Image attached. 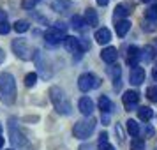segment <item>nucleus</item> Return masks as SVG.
<instances>
[{
	"mask_svg": "<svg viewBox=\"0 0 157 150\" xmlns=\"http://www.w3.org/2000/svg\"><path fill=\"white\" fill-rule=\"evenodd\" d=\"M0 99L4 104L16 101V79L11 72H0Z\"/></svg>",
	"mask_w": 157,
	"mask_h": 150,
	"instance_id": "obj_1",
	"label": "nucleus"
},
{
	"mask_svg": "<svg viewBox=\"0 0 157 150\" xmlns=\"http://www.w3.org/2000/svg\"><path fill=\"white\" fill-rule=\"evenodd\" d=\"M50 99L53 102V106L60 115H71L72 113V106L69 99L65 97V94L58 88V87H51L50 88Z\"/></svg>",
	"mask_w": 157,
	"mask_h": 150,
	"instance_id": "obj_2",
	"label": "nucleus"
},
{
	"mask_svg": "<svg viewBox=\"0 0 157 150\" xmlns=\"http://www.w3.org/2000/svg\"><path fill=\"white\" fill-rule=\"evenodd\" d=\"M94 129H95V120L94 118H86V120H79L74 124L72 134L76 138H79V140H85V138H88L94 133Z\"/></svg>",
	"mask_w": 157,
	"mask_h": 150,
	"instance_id": "obj_3",
	"label": "nucleus"
},
{
	"mask_svg": "<svg viewBox=\"0 0 157 150\" xmlns=\"http://www.w3.org/2000/svg\"><path fill=\"white\" fill-rule=\"evenodd\" d=\"M64 46L69 53L76 55V57H81L85 50H90V43H83L78 37H67V36L64 39Z\"/></svg>",
	"mask_w": 157,
	"mask_h": 150,
	"instance_id": "obj_4",
	"label": "nucleus"
},
{
	"mask_svg": "<svg viewBox=\"0 0 157 150\" xmlns=\"http://www.w3.org/2000/svg\"><path fill=\"white\" fill-rule=\"evenodd\" d=\"M65 27L64 23H57V25H53L50 29L44 32V39H46V43L48 44H58L60 41H64L65 39Z\"/></svg>",
	"mask_w": 157,
	"mask_h": 150,
	"instance_id": "obj_5",
	"label": "nucleus"
},
{
	"mask_svg": "<svg viewBox=\"0 0 157 150\" xmlns=\"http://www.w3.org/2000/svg\"><path fill=\"white\" fill-rule=\"evenodd\" d=\"M9 134H11V141H13L14 147H18V148H25V147H29V140L25 138V134L21 133V129L20 127L16 129V120L14 118L9 120Z\"/></svg>",
	"mask_w": 157,
	"mask_h": 150,
	"instance_id": "obj_6",
	"label": "nucleus"
},
{
	"mask_svg": "<svg viewBox=\"0 0 157 150\" xmlns=\"http://www.w3.org/2000/svg\"><path fill=\"white\" fill-rule=\"evenodd\" d=\"M11 46H13V51H14V55L18 58H21V60H32L34 53H32V48L29 46V43L25 39H14Z\"/></svg>",
	"mask_w": 157,
	"mask_h": 150,
	"instance_id": "obj_7",
	"label": "nucleus"
},
{
	"mask_svg": "<svg viewBox=\"0 0 157 150\" xmlns=\"http://www.w3.org/2000/svg\"><path fill=\"white\" fill-rule=\"evenodd\" d=\"M99 83H101L99 78L95 74H92V72H83L78 78V88L81 92H90L94 88H97Z\"/></svg>",
	"mask_w": 157,
	"mask_h": 150,
	"instance_id": "obj_8",
	"label": "nucleus"
},
{
	"mask_svg": "<svg viewBox=\"0 0 157 150\" xmlns=\"http://www.w3.org/2000/svg\"><path fill=\"white\" fill-rule=\"evenodd\" d=\"M122 101H124L125 110L131 111V110H134V108L138 106V102H140V94L134 92V90H127V92L122 95Z\"/></svg>",
	"mask_w": 157,
	"mask_h": 150,
	"instance_id": "obj_9",
	"label": "nucleus"
},
{
	"mask_svg": "<svg viewBox=\"0 0 157 150\" xmlns=\"http://www.w3.org/2000/svg\"><path fill=\"white\" fill-rule=\"evenodd\" d=\"M145 69L140 67V65H134V67H131V72H129V81L132 83V85H141L143 81H145Z\"/></svg>",
	"mask_w": 157,
	"mask_h": 150,
	"instance_id": "obj_10",
	"label": "nucleus"
},
{
	"mask_svg": "<svg viewBox=\"0 0 157 150\" xmlns=\"http://www.w3.org/2000/svg\"><path fill=\"white\" fill-rule=\"evenodd\" d=\"M141 58V50L138 46H129L127 48V64L131 67L138 65V60Z\"/></svg>",
	"mask_w": 157,
	"mask_h": 150,
	"instance_id": "obj_11",
	"label": "nucleus"
},
{
	"mask_svg": "<svg viewBox=\"0 0 157 150\" xmlns=\"http://www.w3.org/2000/svg\"><path fill=\"white\" fill-rule=\"evenodd\" d=\"M101 58L106 64H113V62H117V58H118V51L113 46H108V48H104V50L101 51Z\"/></svg>",
	"mask_w": 157,
	"mask_h": 150,
	"instance_id": "obj_12",
	"label": "nucleus"
},
{
	"mask_svg": "<svg viewBox=\"0 0 157 150\" xmlns=\"http://www.w3.org/2000/svg\"><path fill=\"white\" fill-rule=\"evenodd\" d=\"M78 108L85 117H90L92 111H94V101L90 99V97H81L79 102H78Z\"/></svg>",
	"mask_w": 157,
	"mask_h": 150,
	"instance_id": "obj_13",
	"label": "nucleus"
},
{
	"mask_svg": "<svg viewBox=\"0 0 157 150\" xmlns=\"http://www.w3.org/2000/svg\"><path fill=\"white\" fill-rule=\"evenodd\" d=\"M95 41L99 44H108L109 41H111V32H109V29H106V27H102V29H97L95 30Z\"/></svg>",
	"mask_w": 157,
	"mask_h": 150,
	"instance_id": "obj_14",
	"label": "nucleus"
},
{
	"mask_svg": "<svg viewBox=\"0 0 157 150\" xmlns=\"http://www.w3.org/2000/svg\"><path fill=\"white\" fill-rule=\"evenodd\" d=\"M83 21H85L88 27H95V25L99 23V16H97V13H95L92 7H88L85 11V18H83Z\"/></svg>",
	"mask_w": 157,
	"mask_h": 150,
	"instance_id": "obj_15",
	"label": "nucleus"
},
{
	"mask_svg": "<svg viewBox=\"0 0 157 150\" xmlns=\"http://www.w3.org/2000/svg\"><path fill=\"white\" fill-rule=\"evenodd\" d=\"M131 6L129 4H118L117 7H115V20H118V18H125V16L131 14Z\"/></svg>",
	"mask_w": 157,
	"mask_h": 150,
	"instance_id": "obj_16",
	"label": "nucleus"
},
{
	"mask_svg": "<svg viewBox=\"0 0 157 150\" xmlns=\"http://www.w3.org/2000/svg\"><path fill=\"white\" fill-rule=\"evenodd\" d=\"M50 6L57 13H64V11H67V9L71 7V2H67V0H51Z\"/></svg>",
	"mask_w": 157,
	"mask_h": 150,
	"instance_id": "obj_17",
	"label": "nucleus"
},
{
	"mask_svg": "<svg viewBox=\"0 0 157 150\" xmlns=\"http://www.w3.org/2000/svg\"><path fill=\"white\" fill-rule=\"evenodd\" d=\"M99 108H101V111H102V113H111V111H113V102L109 101L108 95H101Z\"/></svg>",
	"mask_w": 157,
	"mask_h": 150,
	"instance_id": "obj_18",
	"label": "nucleus"
},
{
	"mask_svg": "<svg viewBox=\"0 0 157 150\" xmlns=\"http://www.w3.org/2000/svg\"><path fill=\"white\" fill-rule=\"evenodd\" d=\"M129 29H131V23H129L127 20L117 21V25H115V30H117V36H118V37H124L129 32Z\"/></svg>",
	"mask_w": 157,
	"mask_h": 150,
	"instance_id": "obj_19",
	"label": "nucleus"
},
{
	"mask_svg": "<svg viewBox=\"0 0 157 150\" xmlns=\"http://www.w3.org/2000/svg\"><path fill=\"white\" fill-rule=\"evenodd\" d=\"M125 127H127V133L132 138H138V134H140V125H138V122L132 120V118H129L127 122H125Z\"/></svg>",
	"mask_w": 157,
	"mask_h": 150,
	"instance_id": "obj_20",
	"label": "nucleus"
},
{
	"mask_svg": "<svg viewBox=\"0 0 157 150\" xmlns=\"http://www.w3.org/2000/svg\"><path fill=\"white\" fill-rule=\"evenodd\" d=\"M138 117H140V120L148 122L150 118L154 117V111H152V108H148V106H141L138 110Z\"/></svg>",
	"mask_w": 157,
	"mask_h": 150,
	"instance_id": "obj_21",
	"label": "nucleus"
},
{
	"mask_svg": "<svg viewBox=\"0 0 157 150\" xmlns=\"http://www.w3.org/2000/svg\"><path fill=\"white\" fill-rule=\"evenodd\" d=\"M109 74H111V78H113V87L115 88H120V67L118 65H113L111 69H109Z\"/></svg>",
	"mask_w": 157,
	"mask_h": 150,
	"instance_id": "obj_22",
	"label": "nucleus"
},
{
	"mask_svg": "<svg viewBox=\"0 0 157 150\" xmlns=\"http://www.w3.org/2000/svg\"><path fill=\"white\" fill-rule=\"evenodd\" d=\"M29 29H30V23L25 21V20H20V21L14 23V30L18 32V34H25Z\"/></svg>",
	"mask_w": 157,
	"mask_h": 150,
	"instance_id": "obj_23",
	"label": "nucleus"
},
{
	"mask_svg": "<svg viewBox=\"0 0 157 150\" xmlns=\"http://www.w3.org/2000/svg\"><path fill=\"white\" fill-rule=\"evenodd\" d=\"M145 18H147V20H150V21H155V20H157V2L154 4V6H150V7L147 9Z\"/></svg>",
	"mask_w": 157,
	"mask_h": 150,
	"instance_id": "obj_24",
	"label": "nucleus"
},
{
	"mask_svg": "<svg viewBox=\"0 0 157 150\" xmlns=\"http://www.w3.org/2000/svg\"><path fill=\"white\" fill-rule=\"evenodd\" d=\"M131 150H145V140H141V138H132L131 140Z\"/></svg>",
	"mask_w": 157,
	"mask_h": 150,
	"instance_id": "obj_25",
	"label": "nucleus"
},
{
	"mask_svg": "<svg viewBox=\"0 0 157 150\" xmlns=\"http://www.w3.org/2000/svg\"><path fill=\"white\" fill-rule=\"evenodd\" d=\"M147 95L152 102H157V85H152L147 88Z\"/></svg>",
	"mask_w": 157,
	"mask_h": 150,
	"instance_id": "obj_26",
	"label": "nucleus"
},
{
	"mask_svg": "<svg viewBox=\"0 0 157 150\" xmlns=\"http://www.w3.org/2000/svg\"><path fill=\"white\" fill-rule=\"evenodd\" d=\"M37 83V74L36 72H29L27 76H25V85L27 87H34Z\"/></svg>",
	"mask_w": 157,
	"mask_h": 150,
	"instance_id": "obj_27",
	"label": "nucleus"
},
{
	"mask_svg": "<svg viewBox=\"0 0 157 150\" xmlns=\"http://www.w3.org/2000/svg\"><path fill=\"white\" fill-rule=\"evenodd\" d=\"M72 25H74V29H78V30H85L86 23L83 21V18H79V16H72Z\"/></svg>",
	"mask_w": 157,
	"mask_h": 150,
	"instance_id": "obj_28",
	"label": "nucleus"
},
{
	"mask_svg": "<svg viewBox=\"0 0 157 150\" xmlns=\"http://www.w3.org/2000/svg\"><path fill=\"white\" fill-rule=\"evenodd\" d=\"M143 53H145V60L148 62V60H152V58H154V55H155V50H154V46H145Z\"/></svg>",
	"mask_w": 157,
	"mask_h": 150,
	"instance_id": "obj_29",
	"label": "nucleus"
},
{
	"mask_svg": "<svg viewBox=\"0 0 157 150\" xmlns=\"http://www.w3.org/2000/svg\"><path fill=\"white\" fill-rule=\"evenodd\" d=\"M9 30H11V25H9L7 21H0V36L9 34Z\"/></svg>",
	"mask_w": 157,
	"mask_h": 150,
	"instance_id": "obj_30",
	"label": "nucleus"
},
{
	"mask_svg": "<svg viewBox=\"0 0 157 150\" xmlns=\"http://www.w3.org/2000/svg\"><path fill=\"white\" fill-rule=\"evenodd\" d=\"M97 150H115V147H113V145H109L108 141H99Z\"/></svg>",
	"mask_w": 157,
	"mask_h": 150,
	"instance_id": "obj_31",
	"label": "nucleus"
},
{
	"mask_svg": "<svg viewBox=\"0 0 157 150\" xmlns=\"http://www.w3.org/2000/svg\"><path fill=\"white\" fill-rule=\"evenodd\" d=\"M21 6H23V9H32L36 6V0H23Z\"/></svg>",
	"mask_w": 157,
	"mask_h": 150,
	"instance_id": "obj_32",
	"label": "nucleus"
},
{
	"mask_svg": "<svg viewBox=\"0 0 157 150\" xmlns=\"http://www.w3.org/2000/svg\"><path fill=\"white\" fill-rule=\"evenodd\" d=\"M99 141H108V133H101Z\"/></svg>",
	"mask_w": 157,
	"mask_h": 150,
	"instance_id": "obj_33",
	"label": "nucleus"
},
{
	"mask_svg": "<svg viewBox=\"0 0 157 150\" xmlns=\"http://www.w3.org/2000/svg\"><path fill=\"white\" fill-rule=\"evenodd\" d=\"M4 60H6V53H4V50H2V48H0V64H2Z\"/></svg>",
	"mask_w": 157,
	"mask_h": 150,
	"instance_id": "obj_34",
	"label": "nucleus"
},
{
	"mask_svg": "<svg viewBox=\"0 0 157 150\" xmlns=\"http://www.w3.org/2000/svg\"><path fill=\"white\" fill-rule=\"evenodd\" d=\"M152 76H154V79L157 81V64L154 65V71H152Z\"/></svg>",
	"mask_w": 157,
	"mask_h": 150,
	"instance_id": "obj_35",
	"label": "nucleus"
},
{
	"mask_svg": "<svg viewBox=\"0 0 157 150\" xmlns=\"http://www.w3.org/2000/svg\"><path fill=\"white\" fill-rule=\"evenodd\" d=\"M0 21H6V13L0 9Z\"/></svg>",
	"mask_w": 157,
	"mask_h": 150,
	"instance_id": "obj_36",
	"label": "nucleus"
},
{
	"mask_svg": "<svg viewBox=\"0 0 157 150\" xmlns=\"http://www.w3.org/2000/svg\"><path fill=\"white\" fill-rule=\"evenodd\" d=\"M79 150H92V147H90V145H81Z\"/></svg>",
	"mask_w": 157,
	"mask_h": 150,
	"instance_id": "obj_37",
	"label": "nucleus"
},
{
	"mask_svg": "<svg viewBox=\"0 0 157 150\" xmlns=\"http://www.w3.org/2000/svg\"><path fill=\"white\" fill-rule=\"evenodd\" d=\"M97 4H99V6H106L108 0H97Z\"/></svg>",
	"mask_w": 157,
	"mask_h": 150,
	"instance_id": "obj_38",
	"label": "nucleus"
},
{
	"mask_svg": "<svg viewBox=\"0 0 157 150\" xmlns=\"http://www.w3.org/2000/svg\"><path fill=\"white\" fill-rule=\"evenodd\" d=\"M147 134H154V129H152V127H147Z\"/></svg>",
	"mask_w": 157,
	"mask_h": 150,
	"instance_id": "obj_39",
	"label": "nucleus"
},
{
	"mask_svg": "<svg viewBox=\"0 0 157 150\" xmlns=\"http://www.w3.org/2000/svg\"><path fill=\"white\" fill-rule=\"evenodd\" d=\"M4 147V138H2V134H0V148Z\"/></svg>",
	"mask_w": 157,
	"mask_h": 150,
	"instance_id": "obj_40",
	"label": "nucleus"
},
{
	"mask_svg": "<svg viewBox=\"0 0 157 150\" xmlns=\"http://www.w3.org/2000/svg\"><path fill=\"white\" fill-rule=\"evenodd\" d=\"M141 2H152V0H141Z\"/></svg>",
	"mask_w": 157,
	"mask_h": 150,
	"instance_id": "obj_41",
	"label": "nucleus"
},
{
	"mask_svg": "<svg viewBox=\"0 0 157 150\" xmlns=\"http://www.w3.org/2000/svg\"><path fill=\"white\" fill-rule=\"evenodd\" d=\"M0 133H2V124H0Z\"/></svg>",
	"mask_w": 157,
	"mask_h": 150,
	"instance_id": "obj_42",
	"label": "nucleus"
},
{
	"mask_svg": "<svg viewBox=\"0 0 157 150\" xmlns=\"http://www.w3.org/2000/svg\"><path fill=\"white\" fill-rule=\"evenodd\" d=\"M7 150H13V148H7Z\"/></svg>",
	"mask_w": 157,
	"mask_h": 150,
	"instance_id": "obj_43",
	"label": "nucleus"
},
{
	"mask_svg": "<svg viewBox=\"0 0 157 150\" xmlns=\"http://www.w3.org/2000/svg\"><path fill=\"white\" fill-rule=\"evenodd\" d=\"M36 2H39V0H36Z\"/></svg>",
	"mask_w": 157,
	"mask_h": 150,
	"instance_id": "obj_44",
	"label": "nucleus"
}]
</instances>
